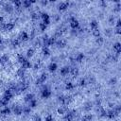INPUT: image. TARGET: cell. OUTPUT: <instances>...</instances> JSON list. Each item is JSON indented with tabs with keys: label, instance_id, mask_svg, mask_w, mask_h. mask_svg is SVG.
<instances>
[{
	"label": "cell",
	"instance_id": "681fc988",
	"mask_svg": "<svg viewBox=\"0 0 121 121\" xmlns=\"http://www.w3.org/2000/svg\"><path fill=\"white\" fill-rule=\"evenodd\" d=\"M3 43H4L3 38H2V37H0V45H2V44H3Z\"/></svg>",
	"mask_w": 121,
	"mask_h": 121
},
{
	"label": "cell",
	"instance_id": "f35d334b",
	"mask_svg": "<svg viewBox=\"0 0 121 121\" xmlns=\"http://www.w3.org/2000/svg\"><path fill=\"white\" fill-rule=\"evenodd\" d=\"M44 121H54V118L51 114H47L45 117H44Z\"/></svg>",
	"mask_w": 121,
	"mask_h": 121
},
{
	"label": "cell",
	"instance_id": "277c9868",
	"mask_svg": "<svg viewBox=\"0 0 121 121\" xmlns=\"http://www.w3.org/2000/svg\"><path fill=\"white\" fill-rule=\"evenodd\" d=\"M10 109H11V112L17 116H20L23 114V106H21V105L13 104L12 108H10Z\"/></svg>",
	"mask_w": 121,
	"mask_h": 121
},
{
	"label": "cell",
	"instance_id": "8d00e7d4",
	"mask_svg": "<svg viewBox=\"0 0 121 121\" xmlns=\"http://www.w3.org/2000/svg\"><path fill=\"white\" fill-rule=\"evenodd\" d=\"M92 35H93L95 38H97V37H99V36H100V31H99V29L97 28V29L92 30Z\"/></svg>",
	"mask_w": 121,
	"mask_h": 121
},
{
	"label": "cell",
	"instance_id": "8992f818",
	"mask_svg": "<svg viewBox=\"0 0 121 121\" xmlns=\"http://www.w3.org/2000/svg\"><path fill=\"white\" fill-rule=\"evenodd\" d=\"M3 9L6 13L8 14H11L13 11H14V7L11 3H6L3 5Z\"/></svg>",
	"mask_w": 121,
	"mask_h": 121
},
{
	"label": "cell",
	"instance_id": "52a82bcc",
	"mask_svg": "<svg viewBox=\"0 0 121 121\" xmlns=\"http://www.w3.org/2000/svg\"><path fill=\"white\" fill-rule=\"evenodd\" d=\"M46 79H47V74H46V73H42V74L40 75V77L35 80V84H36V85H41V84H43V82H45Z\"/></svg>",
	"mask_w": 121,
	"mask_h": 121
},
{
	"label": "cell",
	"instance_id": "5b68a950",
	"mask_svg": "<svg viewBox=\"0 0 121 121\" xmlns=\"http://www.w3.org/2000/svg\"><path fill=\"white\" fill-rule=\"evenodd\" d=\"M17 39L21 42V43H24V42H27L29 40V35L26 31H21L19 34H18V37Z\"/></svg>",
	"mask_w": 121,
	"mask_h": 121
},
{
	"label": "cell",
	"instance_id": "7bdbcfd3",
	"mask_svg": "<svg viewBox=\"0 0 121 121\" xmlns=\"http://www.w3.org/2000/svg\"><path fill=\"white\" fill-rule=\"evenodd\" d=\"M116 81H117V79H116V78H112L111 79H110V84H115L116 83Z\"/></svg>",
	"mask_w": 121,
	"mask_h": 121
},
{
	"label": "cell",
	"instance_id": "7c38bea8",
	"mask_svg": "<svg viewBox=\"0 0 121 121\" xmlns=\"http://www.w3.org/2000/svg\"><path fill=\"white\" fill-rule=\"evenodd\" d=\"M28 60H27V58L26 57H25L23 54H21V53H18L17 54V61L22 65L23 63H25L26 61H27Z\"/></svg>",
	"mask_w": 121,
	"mask_h": 121
},
{
	"label": "cell",
	"instance_id": "7402d4cb",
	"mask_svg": "<svg viewBox=\"0 0 121 121\" xmlns=\"http://www.w3.org/2000/svg\"><path fill=\"white\" fill-rule=\"evenodd\" d=\"M34 54H35V49H34L33 47H29V48H27V50H26V54L27 59L32 58V57L34 56Z\"/></svg>",
	"mask_w": 121,
	"mask_h": 121
},
{
	"label": "cell",
	"instance_id": "d6986e66",
	"mask_svg": "<svg viewBox=\"0 0 121 121\" xmlns=\"http://www.w3.org/2000/svg\"><path fill=\"white\" fill-rule=\"evenodd\" d=\"M16 76L18 78H24V77L26 76V70L24 68H22V67L18 68L17 71H16Z\"/></svg>",
	"mask_w": 121,
	"mask_h": 121
},
{
	"label": "cell",
	"instance_id": "f6af8a7d",
	"mask_svg": "<svg viewBox=\"0 0 121 121\" xmlns=\"http://www.w3.org/2000/svg\"><path fill=\"white\" fill-rule=\"evenodd\" d=\"M4 23H5V17L0 15V25H3Z\"/></svg>",
	"mask_w": 121,
	"mask_h": 121
},
{
	"label": "cell",
	"instance_id": "3957f363",
	"mask_svg": "<svg viewBox=\"0 0 121 121\" xmlns=\"http://www.w3.org/2000/svg\"><path fill=\"white\" fill-rule=\"evenodd\" d=\"M51 95H52L51 90H50L47 86H43V89L41 90V97H42V98H44V99H47V98H49Z\"/></svg>",
	"mask_w": 121,
	"mask_h": 121
},
{
	"label": "cell",
	"instance_id": "d6a6232c",
	"mask_svg": "<svg viewBox=\"0 0 121 121\" xmlns=\"http://www.w3.org/2000/svg\"><path fill=\"white\" fill-rule=\"evenodd\" d=\"M21 67L24 68L25 70H27V69H29V68H32V63H31L29 60H27V61H26L25 63H23V64L21 65Z\"/></svg>",
	"mask_w": 121,
	"mask_h": 121
},
{
	"label": "cell",
	"instance_id": "1f68e13d",
	"mask_svg": "<svg viewBox=\"0 0 121 121\" xmlns=\"http://www.w3.org/2000/svg\"><path fill=\"white\" fill-rule=\"evenodd\" d=\"M31 5H32V4H31L30 0H24V1H22V7L25 8V9H28V8H30Z\"/></svg>",
	"mask_w": 121,
	"mask_h": 121
},
{
	"label": "cell",
	"instance_id": "9c48e42d",
	"mask_svg": "<svg viewBox=\"0 0 121 121\" xmlns=\"http://www.w3.org/2000/svg\"><path fill=\"white\" fill-rule=\"evenodd\" d=\"M68 74H70V66H68V65L62 66L60 70V75L61 77H66Z\"/></svg>",
	"mask_w": 121,
	"mask_h": 121
},
{
	"label": "cell",
	"instance_id": "7dc6e473",
	"mask_svg": "<svg viewBox=\"0 0 121 121\" xmlns=\"http://www.w3.org/2000/svg\"><path fill=\"white\" fill-rule=\"evenodd\" d=\"M115 26H117V27H121V21H120V19H117Z\"/></svg>",
	"mask_w": 121,
	"mask_h": 121
},
{
	"label": "cell",
	"instance_id": "2e32d148",
	"mask_svg": "<svg viewBox=\"0 0 121 121\" xmlns=\"http://www.w3.org/2000/svg\"><path fill=\"white\" fill-rule=\"evenodd\" d=\"M9 60V57L8 54H3L0 56V64H6Z\"/></svg>",
	"mask_w": 121,
	"mask_h": 121
},
{
	"label": "cell",
	"instance_id": "ffe728a7",
	"mask_svg": "<svg viewBox=\"0 0 121 121\" xmlns=\"http://www.w3.org/2000/svg\"><path fill=\"white\" fill-rule=\"evenodd\" d=\"M67 111H68V109L65 108L64 106H60V107L57 109V113H58L59 115H64Z\"/></svg>",
	"mask_w": 121,
	"mask_h": 121
},
{
	"label": "cell",
	"instance_id": "4316f807",
	"mask_svg": "<svg viewBox=\"0 0 121 121\" xmlns=\"http://www.w3.org/2000/svg\"><path fill=\"white\" fill-rule=\"evenodd\" d=\"M94 115L91 113H86L81 117V121H92L93 120Z\"/></svg>",
	"mask_w": 121,
	"mask_h": 121
},
{
	"label": "cell",
	"instance_id": "603a6c76",
	"mask_svg": "<svg viewBox=\"0 0 121 121\" xmlns=\"http://www.w3.org/2000/svg\"><path fill=\"white\" fill-rule=\"evenodd\" d=\"M74 88H75V85H74L73 82H71V81H67V82H65L64 89H65L66 91H72Z\"/></svg>",
	"mask_w": 121,
	"mask_h": 121
},
{
	"label": "cell",
	"instance_id": "74e56055",
	"mask_svg": "<svg viewBox=\"0 0 121 121\" xmlns=\"http://www.w3.org/2000/svg\"><path fill=\"white\" fill-rule=\"evenodd\" d=\"M95 43L98 44V45H100V44H102L103 43H104V39H103V37H101V36H99V37H97V38H95Z\"/></svg>",
	"mask_w": 121,
	"mask_h": 121
},
{
	"label": "cell",
	"instance_id": "7a4b0ae2",
	"mask_svg": "<svg viewBox=\"0 0 121 121\" xmlns=\"http://www.w3.org/2000/svg\"><path fill=\"white\" fill-rule=\"evenodd\" d=\"M69 26L71 29H78L79 27V22L75 16H70L69 17Z\"/></svg>",
	"mask_w": 121,
	"mask_h": 121
},
{
	"label": "cell",
	"instance_id": "4dcf8cb0",
	"mask_svg": "<svg viewBox=\"0 0 121 121\" xmlns=\"http://www.w3.org/2000/svg\"><path fill=\"white\" fill-rule=\"evenodd\" d=\"M31 108L29 107V106H23V114H26V115H28V114H30V112H31Z\"/></svg>",
	"mask_w": 121,
	"mask_h": 121
},
{
	"label": "cell",
	"instance_id": "cb8c5ba5",
	"mask_svg": "<svg viewBox=\"0 0 121 121\" xmlns=\"http://www.w3.org/2000/svg\"><path fill=\"white\" fill-rule=\"evenodd\" d=\"M40 18L42 19V21H46V20H50V15L47 12H40Z\"/></svg>",
	"mask_w": 121,
	"mask_h": 121
},
{
	"label": "cell",
	"instance_id": "f1b7e54d",
	"mask_svg": "<svg viewBox=\"0 0 121 121\" xmlns=\"http://www.w3.org/2000/svg\"><path fill=\"white\" fill-rule=\"evenodd\" d=\"M30 18H31L32 21H38V19L40 18V12H39V13L36 12V11L31 12V14H30Z\"/></svg>",
	"mask_w": 121,
	"mask_h": 121
},
{
	"label": "cell",
	"instance_id": "60d3db41",
	"mask_svg": "<svg viewBox=\"0 0 121 121\" xmlns=\"http://www.w3.org/2000/svg\"><path fill=\"white\" fill-rule=\"evenodd\" d=\"M109 23H110L111 25H112V24L114 23V16H113V15H111V16L109 17Z\"/></svg>",
	"mask_w": 121,
	"mask_h": 121
},
{
	"label": "cell",
	"instance_id": "d590c367",
	"mask_svg": "<svg viewBox=\"0 0 121 121\" xmlns=\"http://www.w3.org/2000/svg\"><path fill=\"white\" fill-rule=\"evenodd\" d=\"M39 28H40V30L42 32H44L47 29V26H45L43 22H41V23H39Z\"/></svg>",
	"mask_w": 121,
	"mask_h": 121
},
{
	"label": "cell",
	"instance_id": "b9f144b4",
	"mask_svg": "<svg viewBox=\"0 0 121 121\" xmlns=\"http://www.w3.org/2000/svg\"><path fill=\"white\" fill-rule=\"evenodd\" d=\"M114 32H115L117 35H120V34H121V27H117V26H115V30H114Z\"/></svg>",
	"mask_w": 121,
	"mask_h": 121
},
{
	"label": "cell",
	"instance_id": "d4e9b609",
	"mask_svg": "<svg viewBox=\"0 0 121 121\" xmlns=\"http://www.w3.org/2000/svg\"><path fill=\"white\" fill-rule=\"evenodd\" d=\"M42 55L43 57H48L50 55V49H49V47L43 46L42 47Z\"/></svg>",
	"mask_w": 121,
	"mask_h": 121
},
{
	"label": "cell",
	"instance_id": "9a60e30c",
	"mask_svg": "<svg viewBox=\"0 0 121 121\" xmlns=\"http://www.w3.org/2000/svg\"><path fill=\"white\" fill-rule=\"evenodd\" d=\"M35 98V95L33 94V93H27L25 96H24V101L26 102V103H28L30 100H32V99H34Z\"/></svg>",
	"mask_w": 121,
	"mask_h": 121
},
{
	"label": "cell",
	"instance_id": "ac0fdd59",
	"mask_svg": "<svg viewBox=\"0 0 121 121\" xmlns=\"http://www.w3.org/2000/svg\"><path fill=\"white\" fill-rule=\"evenodd\" d=\"M84 58H85L84 54H83V53H81V52H79V53H78V54L75 56L74 60H75L76 62H81V61L84 60Z\"/></svg>",
	"mask_w": 121,
	"mask_h": 121
},
{
	"label": "cell",
	"instance_id": "4fadbf2b",
	"mask_svg": "<svg viewBox=\"0 0 121 121\" xmlns=\"http://www.w3.org/2000/svg\"><path fill=\"white\" fill-rule=\"evenodd\" d=\"M47 69H48V71L50 72V73H54V72H56L57 71V69H58V64L56 63V62H50L49 64H48V66H47Z\"/></svg>",
	"mask_w": 121,
	"mask_h": 121
},
{
	"label": "cell",
	"instance_id": "83f0119b",
	"mask_svg": "<svg viewBox=\"0 0 121 121\" xmlns=\"http://www.w3.org/2000/svg\"><path fill=\"white\" fill-rule=\"evenodd\" d=\"M27 106H29L31 109H35V108L38 106V101H37V99L34 98V99L30 100V101L28 102V105H27Z\"/></svg>",
	"mask_w": 121,
	"mask_h": 121
},
{
	"label": "cell",
	"instance_id": "8fae6325",
	"mask_svg": "<svg viewBox=\"0 0 121 121\" xmlns=\"http://www.w3.org/2000/svg\"><path fill=\"white\" fill-rule=\"evenodd\" d=\"M11 109L9 107H4L3 109L0 110V115L1 116H8L11 113Z\"/></svg>",
	"mask_w": 121,
	"mask_h": 121
},
{
	"label": "cell",
	"instance_id": "ab89813d",
	"mask_svg": "<svg viewBox=\"0 0 121 121\" xmlns=\"http://www.w3.org/2000/svg\"><path fill=\"white\" fill-rule=\"evenodd\" d=\"M32 120H33V121H42V117H41L40 115H38V114H35V115L33 116Z\"/></svg>",
	"mask_w": 121,
	"mask_h": 121
},
{
	"label": "cell",
	"instance_id": "44dd1931",
	"mask_svg": "<svg viewBox=\"0 0 121 121\" xmlns=\"http://www.w3.org/2000/svg\"><path fill=\"white\" fill-rule=\"evenodd\" d=\"M106 117L109 118V119H114L116 117V114L114 113L113 110L112 109H110L107 111V114H106Z\"/></svg>",
	"mask_w": 121,
	"mask_h": 121
},
{
	"label": "cell",
	"instance_id": "f546056e",
	"mask_svg": "<svg viewBox=\"0 0 121 121\" xmlns=\"http://www.w3.org/2000/svg\"><path fill=\"white\" fill-rule=\"evenodd\" d=\"M78 85L79 87H85V86L87 85V79L84 78H79V80L78 81Z\"/></svg>",
	"mask_w": 121,
	"mask_h": 121
},
{
	"label": "cell",
	"instance_id": "c3c4849f",
	"mask_svg": "<svg viewBox=\"0 0 121 121\" xmlns=\"http://www.w3.org/2000/svg\"><path fill=\"white\" fill-rule=\"evenodd\" d=\"M105 33H106L107 35H110V34L112 33V29H110V28H107V29H105Z\"/></svg>",
	"mask_w": 121,
	"mask_h": 121
},
{
	"label": "cell",
	"instance_id": "bcb514c9",
	"mask_svg": "<svg viewBox=\"0 0 121 121\" xmlns=\"http://www.w3.org/2000/svg\"><path fill=\"white\" fill-rule=\"evenodd\" d=\"M48 1H41V5L43 6V7H45V6H47L48 5Z\"/></svg>",
	"mask_w": 121,
	"mask_h": 121
},
{
	"label": "cell",
	"instance_id": "30bf717a",
	"mask_svg": "<svg viewBox=\"0 0 121 121\" xmlns=\"http://www.w3.org/2000/svg\"><path fill=\"white\" fill-rule=\"evenodd\" d=\"M55 44H56L58 47H60V48H64V47L67 45V42H66V40L60 38V39H58V40L56 41Z\"/></svg>",
	"mask_w": 121,
	"mask_h": 121
},
{
	"label": "cell",
	"instance_id": "6da1fadb",
	"mask_svg": "<svg viewBox=\"0 0 121 121\" xmlns=\"http://www.w3.org/2000/svg\"><path fill=\"white\" fill-rule=\"evenodd\" d=\"M15 27V24L13 22H5L3 25H0V28L4 31H12Z\"/></svg>",
	"mask_w": 121,
	"mask_h": 121
},
{
	"label": "cell",
	"instance_id": "5bb4252c",
	"mask_svg": "<svg viewBox=\"0 0 121 121\" xmlns=\"http://www.w3.org/2000/svg\"><path fill=\"white\" fill-rule=\"evenodd\" d=\"M70 74L74 77V78H77L78 76V74H79V69L77 67V66H72V67H70Z\"/></svg>",
	"mask_w": 121,
	"mask_h": 121
},
{
	"label": "cell",
	"instance_id": "ee69618b",
	"mask_svg": "<svg viewBox=\"0 0 121 121\" xmlns=\"http://www.w3.org/2000/svg\"><path fill=\"white\" fill-rule=\"evenodd\" d=\"M53 19H54L55 22H57V21L60 20V16H59L58 14H54V15H53Z\"/></svg>",
	"mask_w": 121,
	"mask_h": 121
},
{
	"label": "cell",
	"instance_id": "484cf974",
	"mask_svg": "<svg viewBox=\"0 0 121 121\" xmlns=\"http://www.w3.org/2000/svg\"><path fill=\"white\" fill-rule=\"evenodd\" d=\"M90 27H91V30H95V29H97L98 28V22L96 20H93L90 22Z\"/></svg>",
	"mask_w": 121,
	"mask_h": 121
},
{
	"label": "cell",
	"instance_id": "836d02e7",
	"mask_svg": "<svg viewBox=\"0 0 121 121\" xmlns=\"http://www.w3.org/2000/svg\"><path fill=\"white\" fill-rule=\"evenodd\" d=\"M92 107H93V104H92L91 102H86V103L83 105V110H84L85 112H89V111H91Z\"/></svg>",
	"mask_w": 121,
	"mask_h": 121
},
{
	"label": "cell",
	"instance_id": "e0dca14e",
	"mask_svg": "<svg viewBox=\"0 0 121 121\" xmlns=\"http://www.w3.org/2000/svg\"><path fill=\"white\" fill-rule=\"evenodd\" d=\"M113 50L115 51V55L119 56L121 52V43L119 42H116L115 43H113Z\"/></svg>",
	"mask_w": 121,
	"mask_h": 121
},
{
	"label": "cell",
	"instance_id": "e575fe53",
	"mask_svg": "<svg viewBox=\"0 0 121 121\" xmlns=\"http://www.w3.org/2000/svg\"><path fill=\"white\" fill-rule=\"evenodd\" d=\"M20 44H21V42H20L17 38H15V39L11 40V45H12L13 47H17V46H19Z\"/></svg>",
	"mask_w": 121,
	"mask_h": 121
},
{
	"label": "cell",
	"instance_id": "ba28073f",
	"mask_svg": "<svg viewBox=\"0 0 121 121\" xmlns=\"http://www.w3.org/2000/svg\"><path fill=\"white\" fill-rule=\"evenodd\" d=\"M69 5H70V3H69L68 1L60 2V3H59V5H58V10H60V11L66 10V9L69 8Z\"/></svg>",
	"mask_w": 121,
	"mask_h": 121
}]
</instances>
